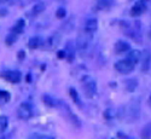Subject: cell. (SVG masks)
Returning <instances> with one entry per match:
<instances>
[{"label":"cell","mask_w":151,"mask_h":139,"mask_svg":"<svg viewBox=\"0 0 151 139\" xmlns=\"http://www.w3.org/2000/svg\"><path fill=\"white\" fill-rule=\"evenodd\" d=\"M44 10H45V5H44L42 3L37 4V5H35L34 9H33V15H39L40 12H42Z\"/></svg>","instance_id":"cb8c5ba5"},{"label":"cell","mask_w":151,"mask_h":139,"mask_svg":"<svg viewBox=\"0 0 151 139\" xmlns=\"http://www.w3.org/2000/svg\"><path fill=\"white\" fill-rule=\"evenodd\" d=\"M112 0H97V6L100 10H108L112 6Z\"/></svg>","instance_id":"5bb4252c"},{"label":"cell","mask_w":151,"mask_h":139,"mask_svg":"<svg viewBox=\"0 0 151 139\" xmlns=\"http://www.w3.org/2000/svg\"><path fill=\"white\" fill-rule=\"evenodd\" d=\"M126 59H128L129 62H132L135 66L140 59V51H138V50H131V51L127 53V56H126Z\"/></svg>","instance_id":"7c38bea8"},{"label":"cell","mask_w":151,"mask_h":139,"mask_svg":"<svg viewBox=\"0 0 151 139\" xmlns=\"http://www.w3.org/2000/svg\"><path fill=\"white\" fill-rule=\"evenodd\" d=\"M28 139H55L52 135H47V134H39V133H34L30 134Z\"/></svg>","instance_id":"44dd1931"},{"label":"cell","mask_w":151,"mask_h":139,"mask_svg":"<svg viewBox=\"0 0 151 139\" xmlns=\"http://www.w3.org/2000/svg\"><path fill=\"white\" fill-rule=\"evenodd\" d=\"M17 115L21 120H29L33 115V108L29 103L24 102V103H21L18 109H17Z\"/></svg>","instance_id":"277c9868"},{"label":"cell","mask_w":151,"mask_h":139,"mask_svg":"<svg viewBox=\"0 0 151 139\" xmlns=\"http://www.w3.org/2000/svg\"><path fill=\"white\" fill-rule=\"evenodd\" d=\"M149 104L151 105V94H150V98H149Z\"/></svg>","instance_id":"4316f807"},{"label":"cell","mask_w":151,"mask_h":139,"mask_svg":"<svg viewBox=\"0 0 151 139\" xmlns=\"http://www.w3.org/2000/svg\"><path fill=\"white\" fill-rule=\"evenodd\" d=\"M134 68H135V66L126 58L120 59L119 62H116V64H115V69L121 74H129L131 71L134 70Z\"/></svg>","instance_id":"3957f363"},{"label":"cell","mask_w":151,"mask_h":139,"mask_svg":"<svg viewBox=\"0 0 151 139\" xmlns=\"http://www.w3.org/2000/svg\"><path fill=\"white\" fill-rule=\"evenodd\" d=\"M98 28V21L97 18H88L85 23V33L92 35Z\"/></svg>","instance_id":"ba28073f"},{"label":"cell","mask_w":151,"mask_h":139,"mask_svg":"<svg viewBox=\"0 0 151 139\" xmlns=\"http://www.w3.org/2000/svg\"><path fill=\"white\" fill-rule=\"evenodd\" d=\"M146 4H147V0H138L131 10V16L132 17H138V16L143 15L147 9Z\"/></svg>","instance_id":"8992f818"},{"label":"cell","mask_w":151,"mask_h":139,"mask_svg":"<svg viewBox=\"0 0 151 139\" xmlns=\"http://www.w3.org/2000/svg\"><path fill=\"white\" fill-rule=\"evenodd\" d=\"M129 47H131V46H129V44H128L127 41H123V40H119V41L115 44V46H114L115 52H116V53H119V55L127 52L128 50H129Z\"/></svg>","instance_id":"8fae6325"},{"label":"cell","mask_w":151,"mask_h":139,"mask_svg":"<svg viewBox=\"0 0 151 139\" xmlns=\"http://www.w3.org/2000/svg\"><path fill=\"white\" fill-rule=\"evenodd\" d=\"M59 41H60L59 34H52L51 36H48L47 40L45 41V47L47 50H53L56 46H58Z\"/></svg>","instance_id":"30bf717a"},{"label":"cell","mask_w":151,"mask_h":139,"mask_svg":"<svg viewBox=\"0 0 151 139\" xmlns=\"http://www.w3.org/2000/svg\"><path fill=\"white\" fill-rule=\"evenodd\" d=\"M56 15H57V17H58V18H64V17H65V15H67V11H65V9L59 7V9L57 10V12H56Z\"/></svg>","instance_id":"d4e9b609"},{"label":"cell","mask_w":151,"mask_h":139,"mask_svg":"<svg viewBox=\"0 0 151 139\" xmlns=\"http://www.w3.org/2000/svg\"><path fill=\"white\" fill-rule=\"evenodd\" d=\"M149 37L151 39V29H150V32H149Z\"/></svg>","instance_id":"83f0119b"},{"label":"cell","mask_w":151,"mask_h":139,"mask_svg":"<svg viewBox=\"0 0 151 139\" xmlns=\"http://www.w3.org/2000/svg\"><path fill=\"white\" fill-rule=\"evenodd\" d=\"M28 46L32 48V50H35V48H37V47H40L41 46V39L39 36H33L32 39L29 40V42H28Z\"/></svg>","instance_id":"9a60e30c"},{"label":"cell","mask_w":151,"mask_h":139,"mask_svg":"<svg viewBox=\"0 0 151 139\" xmlns=\"http://www.w3.org/2000/svg\"><path fill=\"white\" fill-rule=\"evenodd\" d=\"M4 79L12 82V84H17L21 81V73L19 71H16V70H9L6 71L4 75Z\"/></svg>","instance_id":"9c48e42d"},{"label":"cell","mask_w":151,"mask_h":139,"mask_svg":"<svg viewBox=\"0 0 151 139\" xmlns=\"http://www.w3.org/2000/svg\"><path fill=\"white\" fill-rule=\"evenodd\" d=\"M60 108H62L63 112H64V115L67 116V119H68L74 126H76V127H80V126H81V121L79 120V117L75 115V114H73V111L70 110V108H69L67 104H64V103H60Z\"/></svg>","instance_id":"52a82bcc"},{"label":"cell","mask_w":151,"mask_h":139,"mask_svg":"<svg viewBox=\"0 0 151 139\" xmlns=\"http://www.w3.org/2000/svg\"><path fill=\"white\" fill-rule=\"evenodd\" d=\"M7 123H9L7 117H6V116H3V115H0V132H3V131L6 130Z\"/></svg>","instance_id":"603a6c76"},{"label":"cell","mask_w":151,"mask_h":139,"mask_svg":"<svg viewBox=\"0 0 151 139\" xmlns=\"http://www.w3.org/2000/svg\"><path fill=\"white\" fill-rule=\"evenodd\" d=\"M81 84H82L83 94L87 98H93L96 96V93H97V82H96V80L92 76L86 75V76L82 78Z\"/></svg>","instance_id":"7a4b0ae2"},{"label":"cell","mask_w":151,"mask_h":139,"mask_svg":"<svg viewBox=\"0 0 151 139\" xmlns=\"http://www.w3.org/2000/svg\"><path fill=\"white\" fill-rule=\"evenodd\" d=\"M124 84H126V88H127V91H129V92H133L137 88V86H138V81L135 79H128V80H126Z\"/></svg>","instance_id":"2e32d148"},{"label":"cell","mask_w":151,"mask_h":139,"mask_svg":"<svg viewBox=\"0 0 151 139\" xmlns=\"http://www.w3.org/2000/svg\"><path fill=\"white\" fill-rule=\"evenodd\" d=\"M142 138L143 139H151V123H146L142 130Z\"/></svg>","instance_id":"e0dca14e"},{"label":"cell","mask_w":151,"mask_h":139,"mask_svg":"<svg viewBox=\"0 0 151 139\" xmlns=\"http://www.w3.org/2000/svg\"><path fill=\"white\" fill-rule=\"evenodd\" d=\"M139 62H140V69H142V71H144V73L149 71L150 66H151V51H150V50L145 48V50H143V52H140Z\"/></svg>","instance_id":"5b68a950"},{"label":"cell","mask_w":151,"mask_h":139,"mask_svg":"<svg viewBox=\"0 0 151 139\" xmlns=\"http://www.w3.org/2000/svg\"><path fill=\"white\" fill-rule=\"evenodd\" d=\"M10 100V93L6 91H1L0 90V105L6 104Z\"/></svg>","instance_id":"d6986e66"},{"label":"cell","mask_w":151,"mask_h":139,"mask_svg":"<svg viewBox=\"0 0 151 139\" xmlns=\"http://www.w3.org/2000/svg\"><path fill=\"white\" fill-rule=\"evenodd\" d=\"M69 92H70V96H71V98H73L74 102L76 103L78 105H80V104H81V102H80V98H79V94H78L76 90H75V88H70Z\"/></svg>","instance_id":"7402d4cb"},{"label":"cell","mask_w":151,"mask_h":139,"mask_svg":"<svg viewBox=\"0 0 151 139\" xmlns=\"http://www.w3.org/2000/svg\"><path fill=\"white\" fill-rule=\"evenodd\" d=\"M16 39H17V35H16V34H11V35H9V36H7L6 42H7V44H12V42H14Z\"/></svg>","instance_id":"484cf974"},{"label":"cell","mask_w":151,"mask_h":139,"mask_svg":"<svg viewBox=\"0 0 151 139\" xmlns=\"http://www.w3.org/2000/svg\"><path fill=\"white\" fill-rule=\"evenodd\" d=\"M91 35L85 34V35H80L78 37L76 41V50L80 53L81 57H86L88 56L91 52Z\"/></svg>","instance_id":"6da1fadb"},{"label":"cell","mask_w":151,"mask_h":139,"mask_svg":"<svg viewBox=\"0 0 151 139\" xmlns=\"http://www.w3.org/2000/svg\"><path fill=\"white\" fill-rule=\"evenodd\" d=\"M23 29H24V21H18L16 24H15V27L12 28V33L14 34H16V35H18L19 33H22L23 32Z\"/></svg>","instance_id":"ac0fdd59"},{"label":"cell","mask_w":151,"mask_h":139,"mask_svg":"<svg viewBox=\"0 0 151 139\" xmlns=\"http://www.w3.org/2000/svg\"><path fill=\"white\" fill-rule=\"evenodd\" d=\"M42 99H44V102H45L48 107H57V105H58V104H57V100H55L51 96H47V94H46V96H44Z\"/></svg>","instance_id":"ffe728a7"},{"label":"cell","mask_w":151,"mask_h":139,"mask_svg":"<svg viewBox=\"0 0 151 139\" xmlns=\"http://www.w3.org/2000/svg\"><path fill=\"white\" fill-rule=\"evenodd\" d=\"M64 53H65V57H68L69 60H73V58L75 56V46H73V42L71 41H69L68 45L65 46Z\"/></svg>","instance_id":"4fadbf2b"}]
</instances>
